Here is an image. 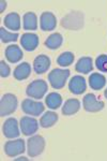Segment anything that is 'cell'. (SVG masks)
I'll list each match as a JSON object with an SVG mask.
<instances>
[{"instance_id":"20","label":"cell","mask_w":107,"mask_h":161,"mask_svg":"<svg viewBox=\"0 0 107 161\" xmlns=\"http://www.w3.org/2000/svg\"><path fill=\"white\" fill-rule=\"evenodd\" d=\"M23 28L25 30L38 29V16L35 12H27L23 16Z\"/></svg>"},{"instance_id":"15","label":"cell","mask_w":107,"mask_h":161,"mask_svg":"<svg viewBox=\"0 0 107 161\" xmlns=\"http://www.w3.org/2000/svg\"><path fill=\"white\" fill-rule=\"evenodd\" d=\"M51 68V58L47 55H39L33 60V70L36 74H43Z\"/></svg>"},{"instance_id":"9","label":"cell","mask_w":107,"mask_h":161,"mask_svg":"<svg viewBox=\"0 0 107 161\" xmlns=\"http://www.w3.org/2000/svg\"><path fill=\"white\" fill-rule=\"evenodd\" d=\"M39 121L35 118L31 117V116H24L20 118L19 127L22 133L26 136H31L38 131L39 129Z\"/></svg>"},{"instance_id":"2","label":"cell","mask_w":107,"mask_h":161,"mask_svg":"<svg viewBox=\"0 0 107 161\" xmlns=\"http://www.w3.org/2000/svg\"><path fill=\"white\" fill-rule=\"evenodd\" d=\"M48 89L47 83L44 80H35L27 86L26 95L29 98H33L35 100H41L44 98Z\"/></svg>"},{"instance_id":"16","label":"cell","mask_w":107,"mask_h":161,"mask_svg":"<svg viewBox=\"0 0 107 161\" xmlns=\"http://www.w3.org/2000/svg\"><path fill=\"white\" fill-rule=\"evenodd\" d=\"M3 25L4 27L13 31H18L22 27L20 24V16L16 12H11L8 15H6L3 19Z\"/></svg>"},{"instance_id":"11","label":"cell","mask_w":107,"mask_h":161,"mask_svg":"<svg viewBox=\"0 0 107 161\" xmlns=\"http://www.w3.org/2000/svg\"><path fill=\"white\" fill-rule=\"evenodd\" d=\"M69 89L74 95H82L87 89V83L82 75H75L69 82Z\"/></svg>"},{"instance_id":"27","label":"cell","mask_w":107,"mask_h":161,"mask_svg":"<svg viewBox=\"0 0 107 161\" xmlns=\"http://www.w3.org/2000/svg\"><path fill=\"white\" fill-rule=\"evenodd\" d=\"M95 67L99 71L101 72H107V55L102 54L99 55L95 59Z\"/></svg>"},{"instance_id":"30","label":"cell","mask_w":107,"mask_h":161,"mask_svg":"<svg viewBox=\"0 0 107 161\" xmlns=\"http://www.w3.org/2000/svg\"><path fill=\"white\" fill-rule=\"evenodd\" d=\"M104 96H105V98L107 99V88L105 89V92H104Z\"/></svg>"},{"instance_id":"28","label":"cell","mask_w":107,"mask_h":161,"mask_svg":"<svg viewBox=\"0 0 107 161\" xmlns=\"http://www.w3.org/2000/svg\"><path fill=\"white\" fill-rule=\"evenodd\" d=\"M11 74V69H10L9 64H6L4 60L0 61V76L1 77H8Z\"/></svg>"},{"instance_id":"7","label":"cell","mask_w":107,"mask_h":161,"mask_svg":"<svg viewBox=\"0 0 107 161\" xmlns=\"http://www.w3.org/2000/svg\"><path fill=\"white\" fill-rule=\"evenodd\" d=\"M45 110V106L40 101H35L32 99H25L22 102V111L26 115L39 116Z\"/></svg>"},{"instance_id":"10","label":"cell","mask_w":107,"mask_h":161,"mask_svg":"<svg viewBox=\"0 0 107 161\" xmlns=\"http://www.w3.org/2000/svg\"><path fill=\"white\" fill-rule=\"evenodd\" d=\"M2 134L7 139L13 140L15 137H18L20 134L19 127H18V121L16 118L10 117L8 118L2 125Z\"/></svg>"},{"instance_id":"29","label":"cell","mask_w":107,"mask_h":161,"mask_svg":"<svg viewBox=\"0 0 107 161\" xmlns=\"http://www.w3.org/2000/svg\"><path fill=\"white\" fill-rule=\"evenodd\" d=\"M0 4H1V9H0V13H2L6 10V8H7V1H3L2 0L1 2H0Z\"/></svg>"},{"instance_id":"5","label":"cell","mask_w":107,"mask_h":161,"mask_svg":"<svg viewBox=\"0 0 107 161\" xmlns=\"http://www.w3.org/2000/svg\"><path fill=\"white\" fill-rule=\"evenodd\" d=\"M62 27L70 30H78L83 26V14L82 12L74 11L64 16L61 20Z\"/></svg>"},{"instance_id":"4","label":"cell","mask_w":107,"mask_h":161,"mask_svg":"<svg viewBox=\"0 0 107 161\" xmlns=\"http://www.w3.org/2000/svg\"><path fill=\"white\" fill-rule=\"evenodd\" d=\"M45 149V140L41 136H31L27 141V153L31 158L40 156Z\"/></svg>"},{"instance_id":"1","label":"cell","mask_w":107,"mask_h":161,"mask_svg":"<svg viewBox=\"0 0 107 161\" xmlns=\"http://www.w3.org/2000/svg\"><path fill=\"white\" fill-rule=\"evenodd\" d=\"M71 71L67 69H54L48 73V82L54 89H61L66 86Z\"/></svg>"},{"instance_id":"22","label":"cell","mask_w":107,"mask_h":161,"mask_svg":"<svg viewBox=\"0 0 107 161\" xmlns=\"http://www.w3.org/2000/svg\"><path fill=\"white\" fill-rule=\"evenodd\" d=\"M58 114L55 113V112L48 111L46 113H44L40 118V126L42 128H51L56 125L58 121Z\"/></svg>"},{"instance_id":"26","label":"cell","mask_w":107,"mask_h":161,"mask_svg":"<svg viewBox=\"0 0 107 161\" xmlns=\"http://www.w3.org/2000/svg\"><path fill=\"white\" fill-rule=\"evenodd\" d=\"M19 38V35L17 32L13 33L4 29V27L0 28V40L2 43H10V42H16Z\"/></svg>"},{"instance_id":"24","label":"cell","mask_w":107,"mask_h":161,"mask_svg":"<svg viewBox=\"0 0 107 161\" xmlns=\"http://www.w3.org/2000/svg\"><path fill=\"white\" fill-rule=\"evenodd\" d=\"M45 103L51 110H57L62 105V97L58 92H51L45 98Z\"/></svg>"},{"instance_id":"14","label":"cell","mask_w":107,"mask_h":161,"mask_svg":"<svg viewBox=\"0 0 107 161\" xmlns=\"http://www.w3.org/2000/svg\"><path fill=\"white\" fill-rule=\"evenodd\" d=\"M40 40L35 33H24L20 38V45L27 52H33L39 46Z\"/></svg>"},{"instance_id":"13","label":"cell","mask_w":107,"mask_h":161,"mask_svg":"<svg viewBox=\"0 0 107 161\" xmlns=\"http://www.w3.org/2000/svg\"><path fill=\"white\" fill-rule=\"evenodd\" d=\"M4 56H6L7 60L10 64H17L23 59L24 53H23L22 48L16 44H12V45L7 46L6 51H4Z\"/></svg>"},{"instance_id":"18","label":"cell","mask_w":107,"mask_h":161,"mask_svg":"<svg viewBox=\"0 0 107 161\" xmlns=\"http://www.w3.org/2000/svg\"><path fill=\"white\" fill-rule=\"evenodd\" d=\"M75 70L78 73L88 74L93 70V60L91 57L85 56L78 59V61L75 64Z\"/></svg>"},{"instance_id":"8","label":"cell","mask_w":107,"mask_h":161,"mask_svg":"<svg viewBox=\"0 0 107 161\" xmlns=\"http://www.w3.org/2000/svg\"><path fill=\"white\" fill-rule=\"evenodd\" d=\"M83 105L86 112L89 113H96L104 108L105 103L101 100H98L95 95L93 93H87L83 99Z\"/></svg>"},{"instance_id":"21","label":"cell","mask_w":107,"mask_h":161,"mask_svg":"<svg viewBox=\"0 0 107 161\" xmlns=\"http://www.w3.org/2000/svg\"><path fill=\"white\" fill-rule=\"evenodd\" d=\"M106 85V77L103 74L94 72L89 76V86L94 90H101Z\"/></svg>"},{"instance_id":"17","label":"cell","mask_w":107,"mask_h":161,"mask_svg":"<svg viewBox=\"0 0 107 161\" xmlns=\"http://www.w3.org/2000/svg\"><path fill=\"white\" fill-rule=\"evenodd\" d=\"M31 74V66L29 62H22L13 71V76L17 80H27Z\"/></svg>"},{"instance_id":"19","label":"cell","mask_w":107,"mask_h":161,"mask_svg":"<svg viewBox=\"0 0 107 161\" xmlns=\"http://www.w3.org/2000/svg\"><path fill=\"white\" fill-rule=\"evenodd\" d=\"M80 108V101L78 99H67L62 106V114L64 116H71L76 114Z\"/></svg>"},{"instance_id":"3","label":"cell","mask_w":107,"mask_h":161,"mask_svg":"<svg viewBox=\"0 0 107 161\" xmlns=\"http://www.w3.org/2000/svg\"><path fill=\"white\" fill-rule=\"evenodd\" d=\"M17 106L18 100L16 96L13 93H4L0 100V116L4 117V116L11 115L16 111Z\"/></svg>"},{"instance_id":"23","label":"cell","mask_w":107,"mask_h":161,"mask_svg":"<svg viewBox=\"0 0 107 161\" xmlns=\"http://www.w3.org/2000/svg\"><path fill=\"white\" fill-rule=\"evenodd\" d=\"M63 43V38L59 32L51 33L49 37L45 40V46L49 50H58Z\"/></svg>"},{"instance_id":"12","label":"cell","mask_w":107,"mask_h":161,"mask_svg":"<svg viewBox=\"0 0 107 161\" xmlns=\"http://www.w3.org/2000/svg\"><path fill=\"white\" fill-rule=\"evenodd\" d=\"M57 19L54 13L43 12L40 16V28L43 31H51L56 29Z\"/></svg>"},{"instance_id":"25","label":"cell","mask_w":107,"mask_h":161,"mask_svg":"<svg viewBox=\"0 0 107 161\" xmlns=\"http://www.w3.org/2000/svg\"><path fill=\"white\" fill-rule=\"evenodd\" d=\"M74 54L71 53V52H63L58 56L57 58V64H59L60 67H69L71 66L74 61Z\"/></svg>"},{"instance_id":"6","label":"cell","mask_w":107,"mask_h":161,"mask_svg":"<svg viewBox=\"0 0 107 161\" xmlns=\"http://www.w3.org/2000/svg\"><path fill=\"white\" fill-rule=\"evenodd\" d=\"M4 154L10 158H14L18 155L25 153V141L23 139L13 140V141H7L3 145Z\"/></svg>"}]
</instances>
